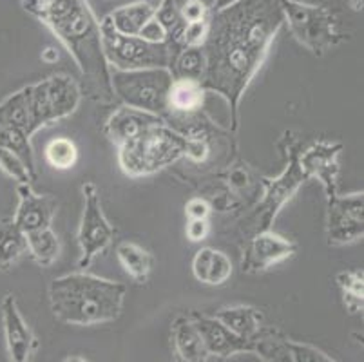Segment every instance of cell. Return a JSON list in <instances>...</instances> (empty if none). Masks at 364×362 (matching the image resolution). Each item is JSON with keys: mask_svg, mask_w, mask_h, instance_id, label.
I'll return each mask as SVG.
<instances>
[{"mask_svg": "<svg viewBox=\"0 0 364 362\" xmlns=\"http://www.w3.org/2000/svg\"><path fill=\"white\" fill-rule=\"evenodd\" d=\"M283 24L279 0H240L210 15V29L201 46L207 58L201 85L227 102L232 131L240 124L241 98Z\"/></svg>", "mask_w": 364, "mask_h": 362, "instance_id": "obj_1", "label": "cell"}, {"mask_svg": "<svg viewBox=\"0 0 364 362\" xmlns=\"http://www.w3.org/2000/svg\"><path fill=\"white\" fill-rule=\"evenodd\" d=\"M21 4L68 49L85 80L87 96L111 104V69L102 49L100 22L87 0H21Z\"/></svg>", "mask_w": 364, "mask_h": 362, "instance_id": "obj_2", "label": "cell"}, {"mask_svg": "<svg viewBox=\"0 0 364 362\" xmlns=\"http://www.w3.org/2000/svg\"><path fill=\"white\" fill-rule=\"evenodd\" d=\"M127 288L118 281L76 272L53 279L49 304L60 323L92 326L117 321L124 310Z\"/></svg>", "mask_w": 364, "mask_h": 362, "instance_id": "obj_3", "label": "cell"}, {"mask_svg": "<svg viewBox=\"0 0 364 362\" xmlns=\"http://www.w3.org/2000/svg\"><path fill=\"white\" fill-rule=\"evenodd\" d=\"M185 136L167 122L152 125L118 147V164L131 178L156 174L185 154Z\"/></svg>", "mask_w": 364, "mask_h": 362, "instance_id": "obj_4", "label": "cell"}, {"mask_svg": "<svg viewBox=\"0 0 364 362\" xmlns=\"http://www.w3.org/2000/svg\"><path fill=\"white\" fill-rule=\"evenodd\" d=\"M22 89L28 105L31 136L42 127L71 116L78 109L84 96L80 84L69 75H53Z\"/></svg>", "mask_w": 364, "mask_h": 362, "instance_id": "obj_5", "label": "cell"}, {"mask_svg": "<svg viewBox=\"0 0 364 362\" xmlns=\"http://www.w3.org/2000/svg\"><path fill=\"white\" fill-rule=\"evenodd\" d=\"M279 4L290 33L316 56L326 55L346 40L336 13L326 6L309 4L304 0H279Z\"/></svg>", "mask_w": 364, "mask_h": 362, "instance_id": "obj_6", "label": "cell"}, {"mask_svg": "<svg viewBox=\"0 0 364 362\" xmlns=\"http://www.w3.org/2000/svg\"><path fill=\"white\" fill-rule=\"evenodd\" d=\"M172 76L168 68L111 69V91L122 105L141 109L161 118L167 116V98Z\"/></svg>", "mask_w": 364, "mask_h": 362, "instance_id": "obj_7", "label": "cell"}, {"mask_svg": "<svg viewBox=\"0 0 364 362\" xmlns=\"http://www.w3.org/2000/svg\"><path fill=\"white\" fill-rule=\"evenodd\" d=\"M102 49L107 60L109 69H145V68H171L174 58V48L168 42H149L141 36L122 35L112 28L109 16L100 22Z\"/></svg>", "mask_w": 364, "mask_h": 362, "instance_id": "obj_8", "label": "cell"}, {"mask_svg": "<svg viewBox=\"0 0 364 362\" xmlns=\"http://www.w3.org/2000/svg\"><path fill=\"white\" fill-rule=\"evenodd\" d=\"M306 179L309 176L299 165V149H290L287 169L277 178H267L263 181V199L256 211L247 218V225H243L245 230L252 232V234L270 230L281 208L284 207L287 201L292 199V196L299 191V187Z\"/></svg>", "mask_w": 364, "mask_h": 362, "instance_id": "obj_9", "label": "cell"}, {"mask_svg": "<svg viewBox=\"0 0 364 362\" xmlns=\"http://www.w3.org/2000/svg\"><path fill=\"white\" fill-rule=\"evenodd\" d=\"M84 196V212H82L80 227H78V268H89L92 259L105 250L114 238V228L111 227L109 219L102 211L100 194L97 185L92 181H85L82 185Z\"/></svg>", "mask_w": 364, "mask_h": 362, "instance_id": "obj_10", "label": "cell"}, {"mask_svg": "<svg viewBox=\"0 0 364 362\" xmlns=\"http://www.w3.org/2000/svg\"><path fill=\"white\" fill-rule=\"evenodd\" d=\"M363 192L348 196L336 194L328 199L326 238L333 247L355 243L364 234Z\"/></svg>", "mask_w": 364, "mask_h": 362, "instance_id": "obj_11", "label": "cell"}, {"mask_svg": "<svg viewBox=\"0 0 364 362\" xmlns=\"http://www.w3.org/2000/svg\"><path fill=\"white\" fill-rule=\"evenodd\" d=\"M252 353L268 362H332L333 357L306 343L284 337L276 328H264L254 335Z\"/></svg>", "mask_w": 364, "mask_h": 362, "instance_id": "obj_12", "label": "cell"}, {"mask_svg": "<svg viewBox=\"0 0 364 362\" xmlns=\"http://www.w3.org/2000/svg\"><path fill=\"white\" fill-rule=\"evenodd\" d=\"M297 252V245L292 239L277 234L272 228L270 230L256 232L252 239L248 241L245 248L243 261H241V270L245 274H261L272 268L274 265H279L287 259L294 257Z\"/></svg>", "mask_w": 364, "mask_h": 362, "instance_id": "obj_13", "label": "cell"}, {"mask_svg": "<svg viewBox=\"0 0 364 362\" xmlns=\"http://www.w3.org/2000/svg\"><path fill=\"white\" fill-rule=\"evenodd\" d=\"M339 142H316L306 151H299V165L309 178H317L323 183L326 199L333 198L339 187Z\"/></svg>", "mask_w": 364, "mask_h": 362, "instance_id": "obj_14", "label": "cell"}, {"mask_svg": "<svg viewBox=\"0 0 364 362\" xmlns=\"http://www.w3.org/2000/svg\"><path fill=\"white\" fill-rule=\"evenodd\" d=\"M193 321L210 358H228L237 353H252V339H243L232 334L214 315H194Z\"/></svg>", "mask_w": 364, "mask_h": 362, "instance_id": "obj_15", "label": "cell"}, {"mask_svg": "<svg viewBox=\"0 0 364 362\" xmlns=\"http://www.w3.org/2000/svg\"><path fill=\"white\" fill-rule=\"evenodd\" d=\"M16 194H18V207L13 219L24 234L51 227L58 208V201L51 194H36L31 188V183H18Z\"/></svg>", "mask_w": 364, "mask_h": 362, "instance_id": "obj_16", "label": "cell"}, {"mask_svg": "<svg viewBox=\"0 0 364 362\" xmlns=\"http://www.w3.org/2000/svg\"><path fill=\"white\" fill-rule=\"evenodd\" d=\"M2 323L9 358L13 362H28L36 350V339L13 295H6L2 301Z\"/></svg>", "mask_w": 364, "mask_h": 362, "instance_id": "obj_17", "label": "cell"}, {"mask_svg": "<svg viewBox=\"0 0 364 362\" xmlns=\"http://www.w3.org/2000/svg\"><path fill=\"white\" fill-rule=\"evenodd\" d=\"M161 122H165L161 116L141 111V109L122 105V107H118L117 111L109 116L104 131L105 136L111 139L112 144L120 147L125 142H129V139H132L134 136L140 134V132H144L145 129L161 124Z\"/></svg>", "mask_w": 364, "mask_h": 362, "instance_id": "obj_18", "label": "cell"}, {"mask_svg": "<svg viewBox=\"0 0 364 362\" xmlns=\"http://www.w3.org/2000/svg\"><path fill=\"white\" fill-rule=\"evenodd\" d=\"M205 92H207V89L201 85L200 80L174 78L171 89H168V111L164 119L196 116L205 104Z\"/></svg>", "mask_w": 364, "mask_h": 362, "instance_id": "obj_19", "label": "cell"}, {"mask_svg": "<svg viewBox=\"0 0 364 362\" xmlns=\"http://www.w3.org/2000/svg\"><path fill=\"white\" fill-rule=\"evenodd\" d=\"M193 274L200 283L221 287L232 275V261L225 252L216 248H200L193 259Z\"/></svg>", "mask_w": 364, "mask_h": 362, "instance_id": "obj_20", "label": "cell"}, {"mask_svg": "<svg viewBox=\"0 0 364 362\" xmlns=\"http://www.w3.org/2000/svg\"><path fill=\"white\" fill-rule=\"evenodd\" d=\"M172 344L180 361L205 362L210 358L193 319L178 317L172 323Z\"/></svg>", "mask_w": 364, "mask_h": 362, "instance_id": "obj_21", "label": "cell"}, {"mask_svg": "<svg viewBox=\"0 0 364 362\" xmlns=\"http://www.w3.org/2000/svg\"><path fill=\"white\" fill-rule=\"evenodd\" d=\"M214 317L223 323L232 334L243 339H254V335L263 326V314L261 310L248 304H236V307H225L214 314Z\"/></svg>", "mask_w": 364, "mask_h": 362, "instance_id": "obj_22", "label": "cell"}, {"mask_svg": "<svg viewBox=\"0 0 364 362\" xmlns=\"http://www.w3.org/2000/svg\"><path fill=\"white\" fill-rule=\"evenodd\" d=\"M156 13V6L149 2V0H138V2H131L127 6L114 9L109 13V20H111L112 28L117 29L122 35L138 36L144 26Z\"/></svg>", "mask_w": 364, "mask_h": 362, "instance_id": "obj_23", "label": "cell"}, {"mask_svg": "<svg viewBox=\"0 0 364 362\" xmlns=\"http://www.w3.org/2000/svg\"><path fill=\"white\" fill-rule=\"evenodd\" d=\"M28 254V239L13 218L0 219V270H9Z\"/></svg>", "mask_w": 364, "mask_h": 362, "instance_id": "obj_24", "label": "cell"}, {"mask_svg": "<svg viewBox=\"0 0 364 362\" xmlns=\"http://www.w3.org/2000/svg\"><path fill=\"white\" fill-rule=\"evenodd\" d=\"M117 257L129 277L134 279L136 283H147L154 259L144 247L132 241H122L117 247Z\"/></svg>", "mask_w": 364, "mask_h": 362, "instance_id": "obj_25", "label": "cell"}, {"mask_svg": "<svg viewBox=\"0 0 364 362\" xmlns=\"http://www.w3.org/2000/svg\"><path fill=\"white\" fill-rule=\"evenodd\" d=\"M26 239H28V252L38 267H51L60 255V239L51 230V227L29 232L26 234Z\"/></svg>", "mask_w": 364, "mask_h": 362, "instance_id": "obj_26", "label": "cell"}, {"mask_svg": "<svg viewBox=\"0 0 364 362\" xmlns=\"http://www.w3.org/2000/svg\"><path fill=\"white\" fill-rule=\"evenodd\" d=\"M205 51L201 46H188V48H180L174 53V58L171 62V73L174 78H187V80H200L203 78L205 73Z\"/></svg>", "mask_w": 364, "mask_h": 362, "instance_id": "obj_27", "label": "cell"}, {"mask_svg": "<svg viewBox=\"0 0 364 362\" xmlns=\"http://www.w3.org/2000/svg\"><path fill=\"white\" fill-rule=\"evenodd\" d=\"M181 2L183 0H160V4L156 6V20L164 26L165 33H167V42L174 48H181V35L187 26L183 15H181Z\"/></svg>", "mask_w": 364, "mask_h": 362, "instance_id": "obj_28", "label": "cell"}, {"mask_svg": "<svg viewBox=\"0 0 364 362\" xmlns=\"http://www.w3.org/2000/svg\"><path fill=\"white\" fill-rule=\"evenodd\" d=\"M337 287L343 294L344 308L350 314H360L364 307V277L359 270H346L337 274Z\"/></svg>", "mask_w": 364, "mask_h": 362, "instance_id": "obj_29", "label": "cell"}, {"mask_svg": "<svg viewBox=\"0 0 364 362\" xmlns=\"http://www.w3.org/2000/svg\"><path fill=\"white\" fill-rule=\"evenodd\" d=\"M0 147L11 149L13 152H16L28 164V167L36 174L35 152H33L31 138L24 131L16 127H9V125H0Z\"/></svg>", "mask_w": 364, "mask_h": 362, "instance_id": "obj_30", "label": "cell"}, {"mask_svg": "<svg viewBox=\"0 0 364 362\" xmlns=\"http://www.w3.org/2000/svg\"><path fill=\"white\" fill-rule=\"evenodd\" d=\"M46 159L56 171H68V169L75 167V164L78 161V149L73 139L60 136L46 145Z\"/></svg>", "mask_w": 364, "mask_h": 362, "instance_id": "obj_31", "label": "cell"}, {"mask_svg": "<svg viewBox=\"0 0 364 362\" xmlns=\"http://www.w3.org/2000/svg\"><path fill=\"white\" fill-rule=\"evenodd\" d=\"M0 169L18 183H31L36 178V174L28 167L24 159L11 149L0 147Z\"/></svg>", "mask_w": 364, "mask_h": 362, "instance_id": "obj_32", "label": "cell"}, {"mask_svg": "<svg viewBox=\"0 0 364 362\" xmlns=\"http://www.w3.org/2000/svg\"><path fill=\"white\" fill-rule=\"evenodd\" d=\"M208 29H210V18L196 20V22H187L181 35V48L188 46H203L207 40Z\"/></svg>", "mask_w": 364, "mask_h": 362, "instance_id": "obj_33", "label": "cell"}, {"mask_svg": "<svg viewBox=\"0 0 364 362\" xmlns=\"http://www.w3.org/2000/svg\"><path fill=\"white\" fill-rule=\"evenodd\" d=\"M185 158L193 159L194 164H201L205 161L210 152L208 147V139L205 134H196V136H185Z\"/></svg>", "mask_w": 364, "mask_h": 362, "instance_id": "obj_34", "label": "cell"}, {"mask_svg": "<svg viewBox=\"0 0 364 362\" xmlns=\"http://www.w3.org/2000/svg\"><path fill=\"white\" fill-rule=\"evenodd\" d=\"M181 15H183L185 22H196V20L210 18L213 11L205 8L200 0H183L181 2Z\"/></svg>", "mask_w": 364, "mask_h": 362, "instance_id": "obj_35", "label": "cell"}, {"mask_svg": "<svg viewBox=\"0 0 364 362\" xmlns=\"http://www.w3.org/2000/svg\"><path fill=\"white\" fill-rule=\"evenodd\" d=\"M210 234V223L208 219H187V227H185V235L188 241L200 243L205 241L207 235Z\"/></svg>", "mask_w": 364, "mask_h": 362, "instance_id": "obj_36", "label": "cell"}, {"mask_svg": "<svg viewBox=\"0 0 364 362\" xmlns=\"http://www.w3.org/2000/svg\"><path fill=\"white\" fill-rule=\"evenodd\" d=\"M210 212H213V207L203 198H193L185 203V215H187V219H208Z\"/></svg>", "mask_w": 364, "mask_h": 362, "instance_id": "obj_37", "label": "cell"}, {"mask_svg": "<svg viewBox=\"0 0 364 362\" xmlns=\"http://www.w3.org/2000/svg\"><path fill=\"white\" fill-rule=\"evenodd\" d=\"M138 36L149 40V42H167V33H165L164 26L156 20V16H152V18L149 20Z\"/></svg>", "mask_w": 364, "mask_h": 362, "instance_id": "obj_38", "label": "cell"}, {"mask_svg": "<svg viewBox=\"0 0 364 362\" xmlns=\"http://www.w3.org/2000/svg\"><path fill=\"white\" fill-rule=\"evenodd\" d=\"M248 181H250V178H248V171L243 167H236L230 171V174H228V183H230V187L236 188V191H241V188L248 187Z\"/></svg>", "mask_w": 364, "mask_h": 362, "instance_id": "obj_39", "label": "cell"}, {"mask_svg": "<svg viewBox=\"0 0 364 362\" xmlns=\"http://www.w3.org/2000/svg\"><path fill=\"white\" fill-rule=\"evenodd\" d=\"M42 60H44V62H56V60H58V53L53 48H48L42 53Z\"/></svg>", "mask_w": 364, "mask_h": 362, "instance_id": "obj_40", "label": "cell"}, {"mask_svg": "<svg viewBox=\"0 0 364 362\" xmlns=\"http://www.w3.org/2000/svg\"><path fill=\"white\" fill-rule=\"evenodd\" d=\"M237 2H240V0H218L214 11H221V9H227V8H230V6L237 4Z\"/></svg>", "mask_w": 364, "mask_h": 362, "instance_id": "obj_41", "label": "cell"}, {"mask_svg": "<svg viewBox=\"0 0 364 362\" xmlns=\"http://www.w3.org/2000/svg\"><path fill=\"white\" fill-rule=\"evenodd\" d=\"M200 2L205 6V8H208V9H210V11H214L218 0H200Z\"/></svg>", "mask_w": 364, "mask_h": 362, "instance_id": "obj_42", "label": "cell"}, {"mask_svg": "<svg viewBox=\"0 0 364 362\" xmlns=\"http://www.w3.org/2000/svg\"><path fill=\"white\" fill-rule=\"evenodd\" d=\"M350 6H352L353 11H360L363 9V0H350Z\"/></svg>", "mask_w": 364, "mask_h": 362, "instance_id": "obj_43", "label": "cell"}]
</instances>
